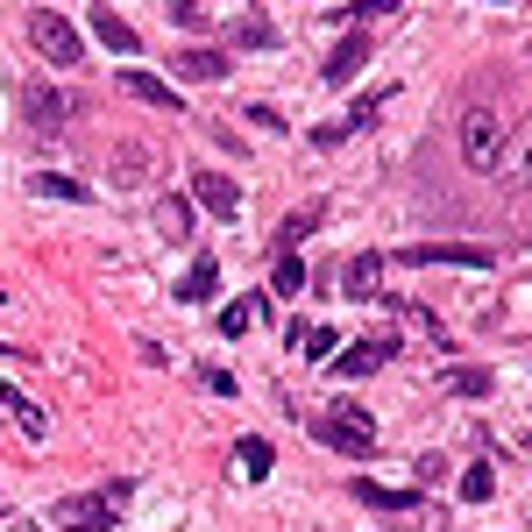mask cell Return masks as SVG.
<instances>
[{"mask_svg": "<svg viewBox=\"0 0 532 532\" xmlns=\"http://www.w3.org/2000/svg\"><path fill=\"white\" fill-rule=\"evenodd\" d=\"M128 497H135L128 476H114V483H100L86 497H64L57 504V532H114V518L128 511Z\"/></svg>", "mask_w": 532, "mask_h": 532, "instance_id": "1", "label": "cell"}, {"mask_svg": "<svg viewBox=\"0 0 532 532\" xmlns=\"http://www.w3.org/2000/svg\"><path fill=\"white\" fill-rule=\"evenodd\" d=\"M504 142H511V121L497 107H469L462 114V164L469 171H497L504 164Z\"/></svg>", "mask_w": 532, "mask_h": 532, "instance_id": "2", "label": "cell"}, {"mask_svg": "<svg viewBox=\"0 0 532 532\" xmlns=\"http://www.w3.org/2000/svg\"><path fill=\"white\" fill-rule=\"evenodd\" d=\"M313 433H320L334 454H348V462H362V454L376 447V419H369V412H355V405H334V412H320V419H313Z\"/></svg>", "mask_w": 532, "mask_h": 532, "instance_id": "3", "label": "cell"}, {"mask_svg": "<svg viewBox=\"0 0 532 532\" xmlns=\"http://www.w3.org/2000/svg\"><path fill=\"white\" fill-rule=\"evenodd\" d=\"M29 43H36L50 64H64V71L86 57V36H79V22H71V15H57V8H36V15H29Z\"/></svg>", "mask_w": 532, "mask_h": 532, "instance_id": "4", "label": "cell"}, {"mask_svg": "<svg viewBox=\"0 0 532 532\" xmlns=\"http://www.w3.org/2000/svg\"><path fill=\"white\" fill-rule=\"evenodd\" d=\"M121 93L142 100V107H157V114H185V93L171 79H157V71H142V64H121Z\"/></svg>", "mask_w": 532, "mask_h": 532, "instance_id": "5", "label": "cell"}, {"mask_svg": "<svg viewBox=\"0 0 532 532\" xmlns=\"http://www.w3.org/2000/svg\"><path fill=\"white\" fill-rule=\"evenodd\" d=\"M192 206H206L213 220H242V185L220 171H192Z\"/></svg>", "mask_w": 532, "mask_h": 532, "instance_id": "6", "label": "cell"}, {"mask_svg": "<svg viewBox=\"0 0 532 532\" xmlns=\"http://www.w3.org/2000/svg\"><path fill=\"white\" fill-rule=\"evenodd\" d=\"M391 355H398V334H369V341L341 348V355H334L327 369H334V376H369V369H384Z\"/></svg>", "mask_w": 532, "mask_h": 532, "instance_id": "7", "label": "cell"}, {"mask_svg": "<svg viewBox=\"0 0 532 532\" xmlns=\"http://www.w3.org/2000/svg\"><path fill=\"white\" fill-rule=\"evenodd\" d=\"M405 263H440V270H490V249H476V242H419V249H405Z\"/></svg>", "mask_w": 532, "mask_h": 532, "instance_id": "8", "label": "cell"}, {"mask_svg": "<svg viewBox=\"0 0 532 532\" xmlns=\"http://www.w3.org/2000/svg\"><path fill=\"white\" fill-rule=\"evenodd\" d=\"M22 107H29V128H36L43 142H50V135H64V100H57L43 79H29V86H22Z\"/></svg>", "mask_w": 532, "mask_h": 532, "instance_id": "9", "label": "cell"}, {"mask_svg": "<svg viewBox=\"0 0 532 532\" xmlns=\"http://www.w3.org/2000/svg\"><path fill=\"white\" fill-rule=\"evenodd\" d=\"M341 291H348V298H384V256H376V249L348 256V263H341Z\"/></svg>", "mask_w": 532, "mask_h": 532, "instance_id": "10", "label": "cell"}, {"mask_svg": "<svg viewBox=\"0 0 532 532\" xmlns=\"http://www.w3.org/2000/svg\"><path fill=\"white\" fill-rule=\"evenodd\" d=\"M213 298H220V263L213 256H192V270L178 284V306H213Z\"/></svg>", "mask_w": 532, "mask_h": 532, "instance_id": "11", "label": "cell"}, {"mask_svg": "<svg viewBox=\"0 0 532 532\" xmlns=\"http://www.w3.org/2000/svg\"><path fill=\"white\" fill-rule=\"evenodd\" d=\"M355 504H369V511H419V483H412V490H391V483L355 476Z\"/></svg>", "mask_w": 532, "mask_h": 532, "instance_id": "12", "label": "cell"}, {"mask_svg": "<svg viewBox=\"0 0 532 532\" xmlns=\"http://www.w3.org/2000/svg\"><path fill=\"white\" fill-rule=\"evenodd\" d=\"M320 220H327V199H313V206L284 213V227H277V256H298V242H306V235H313Z\"/></svg>", "mask_w": 532, "mask_h": 532, "instance_id": "13", "label": "cell"}, {"mask_svg": "<svg viewBox=\"0 0 532 532\" xmlns=\"http://www.w3.org/2000/svg\"><path fill=\"white\" fill-rule=\"evenodd\" d=\"M171 71H178V79H192V86H213V79H227V57H220V50H178Z\"/></svg>", "mask_w": 532, "mask_h": 532, "instance_id": "14", "label": "cell"}, {"mask_svg": "<svg viewBox=\"0 0 532 532\" xmlns=\"http://www.w3.org/2000/svg\"><path fill=\"white\" fill-rule=\"evenodd\" d=\"M86 22H93V36H100V43H107L114 57H135V29H128V22H121L114 8H93Z\"/></svg>", "mask_w": 532, "mask_h": 532, "instance_id": "15", "label": "cell"}, {"mask_svg": "<svg viewBox=\"0 0 532 532\" xmlns=\"http://www.w3.org/2000/svg\"><path fill=\"white\" fill-rule=\"evenodd\" d=\"M362 57H369V36L355 29V36H348V43H341V50L327 57V79H334V86H348V79H355V71H362Z\"/></svg>", "mask_w": 532, "mask_h": 532, "instance_id": "16", "label": "cell"}, {"mask_svg": "<svg viewBox=\"0 0 532 532\" xmlns=\"http://www.w3.org/2000/svg\"><path fill=\"white\" fill-rule=\"evenodd\" d=\"M0 405H8V412H15V426H22L29 440H43V433H50V419H43V405H36V398H22L15 384H8V391H0Z\"/></svg>", "mask_w": 532, "mask_h": 532, "instance_id": "17", "label": "cell"}, {"mask_svg": "<svg viewBox=\"0 0 532 532\" xmlns=\"http://www.w3.org/2000/svg\"><path fill=\"white\" fill-rule=\"evenodd\" d=\"M497 171H511V178H525V185H532V121H525V128H511L504 164H497Z\"/></svg>", "mask_w": 532, "mask_h": 532, "instance_id": "18", "label": "cell"}, {"mask_svg": "<svg viewBox=\"0 0 532 532\" xmlns=\"http://www.w3.org/2000/svg\"><path fill=\"white\" fill-rule=\"evenodd\" d=\"M235 462H242V476H249V483H263V476H270V440H263V433H249V440L235 447Z\"/></svg>", "mask_w": 532, "mask_h": 532, "instance_id": "19", "label": "cell"}, {"mask_svg": "<svg viewBox=\"0 0 532 532\" xmlns=\"http://www.w3.org/2000/svg\"><path fill=\"white\" fill-rule=\"evenodd\" d=\"M29 185H36L43 199H71V206H79V199H93L79 178H64V171H43V178H29Z\"/></svg>", "mask_w": 532, "mask_h": 532, "instance_id": "20", "label": "cell"}, {"mask_svg": "<svg viewBox=\"0 0 532 532\" xmlns=\"http://www.w3.org/2000/svg\"><path fill=\"white\" fill-rule=\"evenodd\" d=\"M391 93H398V86H369V93H362V100H355V107L341 114V128H348V135H355V128H369V114H376V107H384Z\"/></svg>", "mask_w": 532, "mask_h": 532, "instance_id": "21", "label": "cell"}, {"mask_svg": "<svg viewBox=\"0 0 532 532\" xmlns=\"http://www.w3.org/2000/svg\"><path fill=\"white\" fill-rule=\"evenodd\" d=\"M483 497H497V476H490V462H469L462 469V504H483Z\"/></svg>", "mask_w": 532, "mask_h": 532, "instance_id": "22", "label": "cell"}, {"mask_svg": "<svg viewBox=\"0 0 532 532\" xmlns=\"http://www.w3.org/2000/svg\"><path fill=\"white\" fill-rule=\"evenodd\" d=\"M447 391L454 398H490V369H447Z\"/></svg>", "mask_w": 532, "mask_h": 532, "instance_id": "23", "label": "cell"}, {"mask_svg": "<svg viewBox=\"0 0 532 532\" xmlns=\"http://www.w3.org/2000/svg\"><path fill=\"white\" fill-rule=\"evenodd\" d=\"M149 164H157L149 149H114V171H121V185H149V178H142Z\"/></svg>", "mask_w": 532, "mask_h": 532, "instance_id": "24", "label": "cell"}, {"mask_svg": "<svg viewBox=\"0 0 532 532\" xmlns=\"http://www.w3.org/2000/svg\"><path fill=\"white\" fill-rule=\"evenodd\" d=\"M263 320V306H256V298H242V306H220V334H249Z\"/></svg>", "mask_w": 532, "mask_h": 532, "instance_id": "25", "label": "cell"}, {"mask_svg": "<svg viewBox=\"0 0 532 532\" xmlns=\"http://www.w3.org/2000/svg\"><path fill=\"white\" fill-rule=\"evenodd\" d=\"M157 227H164V235H192V199H164L157 206Z\"/></svg>", "mask_w": 532, "mask_h": 532, "instance_id": "26", "label": "cell"}, {"mask_svg": "<svg viewBox=\"0 0 532 532\" xmlns=\"http://www.w3.org/2000/svg\"><path fill=\"white\" fill-rule=\"evenodd\" d=\"M306 291V263L298 256H277V298H298Z\"/></svg>", "mask_w": 532, "mask_h": 532, "instance_id": "27", "label": "cell"}, {"mask_svg": "<svg viewBox=\"0 0 532 532\" xmlns=\"http://www.w3.org/2000/svg\"><path fill=\"white\" fill-rule=\"evenodd\" d=\"M334 348H341L334 327H313V334H306V362H334Z\"/></svg>", "mask_w": 532, "mask_h": 532, "instance_id": "28", "label": "cell"}, {"mask_svg": "<svg viewBox=\"0 0 532 532\" xmlns=\"http://www.w3.org/2000/svg\"><path fill=\"white\" fill-rule=\"evenodd\" d=\"M171 22H178V29H206L213 15L199 8V0H171Z\"/></svg>", "mask_w": 532, "mask_h": 532, "instance_id": "29", "label": "cell"}, {"mask_svg": "<svg viewBox=\"0 0 532 532\" xmlns=\"http://www.w3.org/2000/svg\"><path fill=\"white\" fill-rule=\"evenodd\" d=\"M199 384H206L213 398H235V391H242V384H235V376H227V369H199Z\"/></svg>", "mask_w": 532, "mask_h": 532, "instance_id": "30", "label": "cell"}, {"mask_svg": "<svg viewBox=\"0 0 532 532\" xmlns=\"http://www.w3.org/2000/svg\"><path fill=\"white\" fill-rule=\"evenodd\" d=\"M8 298H15V291H0V306H8Z\"/></svg>", "mask_w": 532, "mask_h": 532, "instance_id": "31", "label": "cell"}, {"mask_svg": "<svg viewBox=\"0 0 532 532\" xmlns=\"http://www.w3.org/2000/svg\"><path fill=\"white\" fill-rule=\"evenodd\" d=\"M525 454H532V440H525Z\"/></svg>", "mask_w": 532, "mask_h": 532, "instance_id": "32", "label": "cell"}]
</instances>
